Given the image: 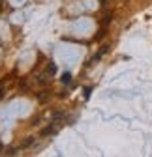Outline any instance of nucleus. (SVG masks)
<instances>
[{
	"label": "nucleus",
	"instance_id": "nucleus-1",
	"mask_svg": "<svg viewBox=\"0 0 152 157\" xmlns=\"http://www.w3.org/2000/svg\"><path fill=\"white\" fill-rule=\"evenodd\" d=\"M56 131H58V129H56L54 125H47L45 129H42V136H51V135H56Z\"/></svg>",
	"mask_w": 152,
	"mask_h": 157
},
{
	"label": "nucleus",
	"instance_id": "nucleus-2",
	"mask_svg": "<svg viewBox=\"0 0 152 157\" xmlns=\"http://www.w3.org/2000/svg\"><path fill=\"white\" fill-rule=\"evenodd\" d=\"M34 144V136H26V139L21 142V148H30Z\"/></svg>",
	"mask_w": 152,
	"mask_h": 157
},
{
	"label": "nucleus",
	"instance_id": "nucleus-3",
	"mask_svg": "<svg viewBox=\"0 0 152 157\" xmlns=\"http://www.w3.org/2000/svg\"><path fill=\"white\" fill-rule=\"evenodd\" d=\"M53 120H54V122L64 120V114H62V112H54V114H53Z\"/></svg>",
	"mask_w": 152,
	"mask_h": 157
},
{
	"label": "nucleus",
	"instance_id": "nucleus-4",
	"mask_svg": "<svg viewBox=\"0 0 152 157\" xmlns=\"http://www.w3.org/2000/svg\"><path fill=\"white\" fill-rule=\"evenodd\" d=\"M47 73H49V75H54V73H56V66H54V64H49V66H47Z\"/></svg>",
	"mask_w": 152,
	"mask_h": 157
},
{
	"label": "nucleus",
	"instance_id": "nucleus-5",
	"mask_svg": "<svg viewBox=\"0 0 152 157\" xmlns=\"http://www.w3.org/2000/svg\"><path fill=\"white\" fill-rule=\"evenodd\" d=\"M70 81H71V75H70V73H64V75H62V82H64V84H68Z\"/></svg>",
	"mask_w": 152,
	"mask_h": 157
},
{
	"label": "nucleus",
	"instance_id": "nucleus-6",
	"mask_svg": "<svg viewBox=\"0 0 152 157\" xmlns=\"http://www.w3.org/2000/svg\"><path fill=\"white\" fill-rule=\"evenodd\" d=\"M38 82H40V84H45V82H47L45 75H40V77H38Z\"/></svg>",
	"mask_w": 152,
	"mask_h": 157
},
{
	"label": "nucleus",
	"instance_id": "nucleus-7",
	"mask_svg": "<svg viewBox=\"0 0 152 157\" xmlns=\"http://www.w3.org/2000/svg\"><path fill=\"white\" fill-rule=\"evenodd\" d=\"M47 97H49V94H45V92H43V94H40V95H38V99H40V101H45Z\"/></svg>",
	"mask_w": 152,
	"mask_h": 157
},
{
	"label": "nucleus",
	"instance_id": "nucleus-8",
	"mask_svg": "<svg viewBox=\"0 0 152 157\" xmlns=\"http://www.w3.org/2000/svg\"><path fill=\"white\" fill-rule=\"evenodd\" d=\"M6 153H8V155H15V153H17V150H15V148H10Z\"/></svg>",
	"mask_w": 152,
	"mask_h": 157
},
{
	"label": "nucleus",
	"instance_id": "nucleus-9",
	"mask_svg": "<svg viewBox=\"0 0 152 157\" xmlns=\"http://www.w3.org/2000/svg\"><path fill=\"white\" fill-rule=\"evenodd\" d=\"M2 97H4V88L0 86V99H2Z\"/></svg>",
	"mask_w": 152,
	"mask_h": 157
},
{
	"label": "nucleus",
	"instance_id": "nucleus-10",
	"mask_svg": "<svg viewBox=\"0 0 152 157\" xmlns=\"http://www.w3.org/2000/svg\"><path fill=\"white\" fill-rule=\"evenodd\" d=\"M0 151H2V142H0Z\"/></svg>",
	"mask_w": 152,
	"mask_h": 157
}]
</instances>
